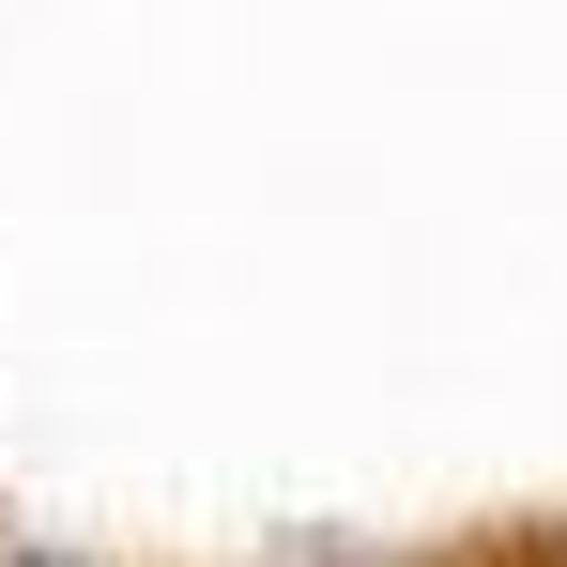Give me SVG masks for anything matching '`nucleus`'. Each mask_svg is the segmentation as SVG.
Returning a JSON list of instances; mask_svg holds the SVG:
<instances>
[{
    "mask_svg": "<svg viewBox=\"0 0 567 567\" xmlns=\"http://www.w3.org/2000/svg\"><path fill=\"white\" fill-rule=\"evenodd\" d=\"M16 567H62V553H16Z\"/></svg>",
    "mask_w": 567,
    "mask_h": 567,
    "instance_id": "obj_1",
    "label": "nucleus"
}]
</instances>
